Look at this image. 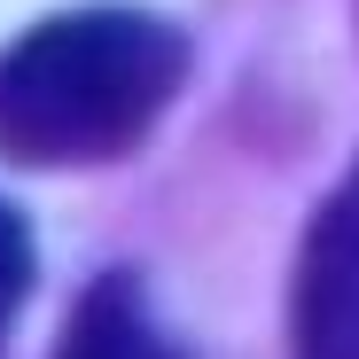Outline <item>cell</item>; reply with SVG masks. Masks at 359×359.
<instances>
[{"label":"cell","instance_id":"cell-1","mask_svg":"<svg viewBox=\"0 0 359 359\" xmlns=\"http://www.w3.org/2000/svg\"><path fill=\"white\" fill-rule=\"evenodd\" d=\"M196 47L156 8H55L0 47V156L24 172H86L133 156L180 102Z\"/></svg>","mask_w":359,"mask_h":359},{"label":"cell","instance_id":"cell-2","mask_svg":"<svg viewBox=\"0 0 359 359\" xmlns=\"http://www.w3.org/2000/svg\"><path fill=\"white\" fill-rule=\"evenodd\" d=\"M289 351L297 359H359V164L313 211L289 273Z\"/></svg>","mask_w":359,"mask_h":359},{"label":"cell","instance_id":"cell-3","mask_svg":"<svg viewBox=\"0 0 359 359\" xmlns=\"http://www.w3.org/2000/svg\"><path fill=\"white\" fill-rule=\"evenodd\" d=\"M47 359H196V351L156 320L141 273L117 266V273H94L79 289V305H71V320H63Z\"/></svg>","mask_w":359,"mask_h":359},{"label":"cell","instance_id":"cell-4","mask_svg":"<svg viewBox=\"0 0 359 359\" xmlns=\"http://www.w3.org/2000/svg\"><path fill=\"white\" fill-rule=\"evenodd\" d=\"M39 281V243H32V226L16 203H0V336H8V320L24 313V297Z\"/></svg>","mask_w":359,"mask_h":359}]
</instances>
